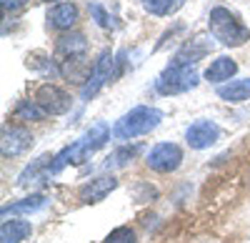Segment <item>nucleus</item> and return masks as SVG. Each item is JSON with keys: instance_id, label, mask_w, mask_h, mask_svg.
I'll return each mask as SVG.
<instances>
[{"instance_id": "4", "label": "nucleus", "mask_w": 250, "mask_h": 243, "mask_svg": "<svg viewBox=\"0 0 250 243\" xmlns=\"http://www.w3.org/2000/svg\"><path fill=\"white\" fill-rule=\"evenodd\" d=\"M198 86V73L195 66L180 63V60H173L170 66H165L163 73L155 78V90L160 95H180L188 93Z\"/></svg>"}, {"instance_id": "20", "label": "nucleus", "mask_w": 250, "mask_h": 243, "mask_svg": "<svg viewBox=\"0 0 250 243\" xmlns=\"http://www.w3.org/2000/svg\"><path fill=\"white\" fill-rule=\"evenodd\" d=\"M183 3H185V0H143L145 10L153 13V15H170V13H175Z\"/></svg>"}, {"instance_id": "14", "label": "nucleus", "mask_w": 250, "mask_h": 243, "mask_svg": "<svg viewBox=\"0 0 250 243\" xmlns=\"http://www.w3.org/2000/svg\"><path fill=\"white\" fill-rule=\"evenodd\" d=\"M238 73V63L230 58V55H220V58H215L210 66H208V70H205V80L208 83H228L233 75Z\"/></svg>"}, {"instance_id": "15", "label": "nucleus", "mask_w": 250, "mask_h": 243, "mask_svg": "<svg viewBox=\"0 0 250 243\" xmlns=\"http://www.w3.org/2000/svg\"><path fill=\"white\" fill-rule=\"evenodd\" d=\"M45 206H48V198L38 193V196H28L23 200H15V203L3 206L0 213H3V218H8V216H33L38 211H43Z\"/></svg>"}, {"instance_id": "8", "label": "nucleus", "mask_w": 250, "mask_h": 243, "mask_svg": "<svg viewBox=\"0 0 250 243\" xmlns=\"http://www.w3.org/2000/svg\"><path fill=\"white\" fill-rule=\"evenodd\" d=\"M33 133L23 126H10L5 123L3 126V133H0V153L3 158H15L20 153H25L33 148Z\"/></svg>"}, {"instance_id": "17", "label": "nucleus", "mask_w": 250, "mask_h": 243, "mask_svg": "<svg viewBox=\"0 0 250 243\" xmlns=\"http://www.w3.org/2000/svg\"><path fill=\"white\" fill-rule=\"evenodd\" d=\"M30 233H33L30 221L10 218L3 221V226H0V243H23L25 238H30Z\"/></svg>"}, {"instance_id": "10", "label": "nucleus", "mask_w": 250, "mask_h": 243, "mask_svg": "<svg viewBox=\"0 0 250 243\" xmlns=\"http://www.w3.org/2000/svg\"><path fill=\"white\" fill-rule=\"evenodd\" d=\"M115 188H118L115 176H98V178L88 180V183L78 191V198L83 200V203H100V200H105Z\"/></svg>"}, {"instance_id": "16", "label": "nucleus", "mask_w": 250, "mask_h": 243, "mask_svg": "<svg viewBox=\"0 0 250 243\" xmlns=\"http://www.w3.org/2000/svg\"><path fill=\"white\" fill-rule=\"evenodd\" d=\"M218 98L225 100V103H245V100H250V78L228 80V83L218 86Z\"/></svg>"}, {"instance_id": "19", "label": "nucleus", "mask_w": 250, "mask_h": 243, "mask_svg": "<svg viewBox=\"0 0 250 243\" xmlns=\"http://www.w3.org/2000/svg\"><path fill=\"white\" fill-rule=\"evenodd\" d=\"M13 115H15L18 120H43V118H45V110L40 108L35 100H20Z\"/></svg>"}, {"instance_id": "23", "label": "nucleus", "mask_w": 250, "mask_h": 243, "mask_svg": "<svg viewBox=\"0 0 250 243\" xmlns=\"http://www.w3.org/2000/svg\"><path fill=\"white\" fill-rule=\"evenodd\" d=\"M88 10H90V18L95 20V23L100 25V28H105V30H110L115 23H113V18H110V13L105 10V8H103L100 3H95V0H93V3H88Z\"/></svg>"}, {"instance_id": "25", "label": "nucleus", "mask_w": 250, "mask_h": 243, "mask_svg": "<svg viewBox=\"0 0 250 243\" xmlns=\"http://www.w3.org/2000/svg\"><path fill=\"white\" fill-rule=\"evenodd\" d=\"M43 3H58V0H43Z\"/></svg>"}, {"instance_id": "9", "label": "nucleus", "mask_w": 250, "mask_h": 243, "mask_svg": "<svg viewBox=\"0 0 250 243\" xmlns=\"http://www.w3.org/2000/svg\"><path fill=\"white\" fill-rule=\"evenodd\" d=\"M218 140H220V128H218V123H213L208 118H198L185 131V143L193 151H205V148L215 146Z\"/></svg>"}, {"instance_id": "24", "label": "nucleus", "mask_w": 250, "mask_h": 243, "mask_svg": "<svg viewBox=\"0 0 250 243\" xmlns=\"http://www.w3.org/2000/svg\"><path fill=\"white\" fill-rule=\"evenodd\" d=\"M0 3H3V10H5V13H15V10H20V8H25L28 0H0Z\"/></svg>"}, {"instance_id": "22", "label": "nucleus", "mask_w": 250, "mask_h": 243, "mask_svg": "<svg viewBox=\"0 0 250 243\" xmlns=\"http://www.w3.org/2000/svg\"><path fill=\"white\" fill-rule=\"evenodd\" d=\"M103 243H138V236H135V231L130 226H118V228H113L105 236Z\"/></svg>"}, {"instance_id": "1", "label": "nucleus", "mask_w": 250, "mask_h": 243, "mask_svg": "<svg viewBox=\"0 0 250 243\" xmlns=\"http://www.w3.org/2000/svg\"><path fill=\"white\" fill-rule=\"evenodd\" d=\"M113 131L108 123H103V120H98V123H93L85 133H83L75 143L65 146L60 153L53 155V163H50V176H58L65 166H80V163H85V160L98 151L103 148L110 140Z\"/></svg>"}, {"instance_id": "21", "label": "nucleus", "mask_w": 250, "mask_h": 243, "mask_svg": "<svg viewBox=\"0 0 250 243\" xmlns=\"http://www.w3.org/2000/svg\"><path fill=\"white\" fill-rule=\"evenodd\" d=\"M138 153H140V146L120 148V151H115L113 155H108V158H105V168H123V166L128 163V160H133Z\"/></svg>"}, {"instance_id": "2", "label": "nucleus", "mask_w": 250, "mask_h": 243, "mask_svg": "<svg viewBox=\"0 0 250 243\" xmlns=\"http://www.w3.org/2000/svg\"><path fill=\"white\" fill-rule=\"evenodd\" d=\"M208 28H210V35L225 48H240V45H245L250 40L248 25H243L240 18L233 10H228L225 5H215L210 10Z\"/></svg>"}, {"instance_id": "7", "label": "nucleus", "mask_w": 250, "mask_h": 243, "mask_svg": "<svg viewBox=\"0 0 250 243\" xmlns=\"http://www.w3.org/2000/svg\"><path fill=\"white\" fill-rule=\"evenodd\" d=\"M145 163L155 173H175L183 166V148L178 143H158L150 148Z\"/></svg>"}, {"instance_id": "18", "label": "nucleus", "mask_w": 250, "mask_h": 243, "mask_svg": "<svg viewBox=\"0 0 250 243\" xmlns=\"http://www.w3.org/2000/svg\"><path fill=\"white\" fill-rule=\"evenodd\" d=\"M50 163H53V155H50V153H43L40 158H35L33 163L18 176V186H28V183H33V180L40 178V173L50 176Z\"/></svg>"}, {"instance_id": "3", "label": "nucleus", "mask_w": 250, "mask_h": 243, "mask_svg": "<svg viewBox=\"0 0 250 243\" xmlns=\"http://www.w3.org/2000/svg\"><path fill=\"white\" fill-rule=\"evenodd\" d=\"M163 120V110L153 108V106H138L133 110H128L120 120H115L113 126V138L115 140H133L140 135L153 133Z\"/></svg>"}, {"instance_id": "13", "label": "nucleus", "mask_w": 250, "mask_h": 243, "mask_svg": "<svg viewBox=\"0 0 250 243\" xmlns=\"http://www.w3.org/2000/svg\"><path fill=\"white\" fill-rule=\"evenodd\" d=\"M210 48H213V40L198 35V38H193V40H188V43L175 53L173 60H180V63H188V66H195L200 58H205L208 53H210Z\"/></svg>"}, {"instance_id": "11", "label": "nucleus", "mask_w": 250, "mask_h": 243, "mask_svg": "<svg viewBox=\"0 0 250 243\" xmlns=\"http://www.w3.org/2000/svg\"><path fill=\"white\" fill-rule=\"evenodd\" d=\"M85 50H88V40H85L83 33H65V35H60L58 43H55V55L62 58V60L83 58Z\"/></svg>"}, {"instance_id": "12", "label": "nucleus", "mask_w": 250, "mask_h": 243, "mask_svg": "<svg viewBox=\"0 0 250 243\" xmlns=\"http://www.w3.org/2000/svg\"><path fill=\"white\" fill-rule=\"evenodd\" d=\"M78 23V5L75 3H55L48 10V25L55 30H70Z\"/></svg>"}, {"instance_id": "6", "label": "nucleus", "mask_w": 250, "mask_h": 243, "mask_svg": "<svg viewBox=\"0 0 250 243\" xmlns=\"http://www.w3.org/2000/svg\"><path fill=\"white\" fill-rule=\"evenodd\" d=\"M33 100L45 110V115H62V113H68L73 108V98L68 90H62L60 86L55 83H43V86H38Z\"/></svg>"}, {"instance_id": "5", "label": "nucleus", "mask_w": 250, "mask_h": 243, "mask_svg": "<svg viewBox=\"0 0 250 243\" xmlns=\"http://www.w3.org/2000/svg\"><path fill=\"white\" fill-rule=\"evenodd\" d=\"M113 66H115V55L105 48V50L98 55V60H95L93 68H90L88 80H85V83H83V88H80V98L85 100V103H88V100H93V98L100 93V88L115 75V73H113Z\"/></svg>"}]
</instances>
